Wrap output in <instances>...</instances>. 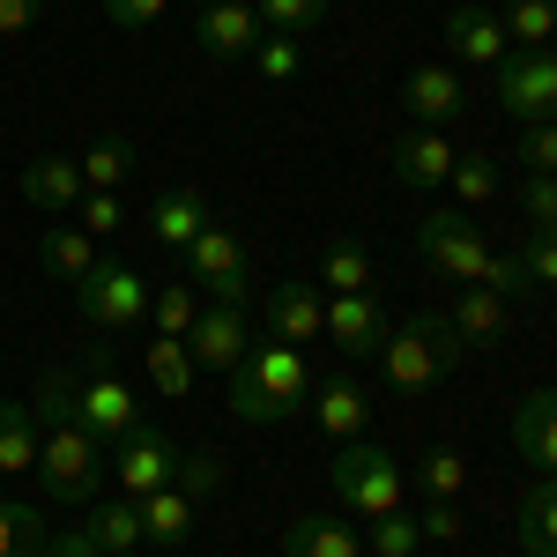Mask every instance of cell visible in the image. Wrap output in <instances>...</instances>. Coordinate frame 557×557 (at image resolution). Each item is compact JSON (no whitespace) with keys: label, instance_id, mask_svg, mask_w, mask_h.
<instances>
[{"label":"cell","instance_id":"b9f144b4","mask_svg":"<svg viewBox=\"0 0 557 557\" xmlns=\"http://www.w3.org/2000/svg\"><path fill=\"white\" fill-rule=\"evenodd\" d=\"M461 201H491L498 194V164L491 157H454V178H446Z\"/></svg>","mask_w":557,"mask_h":557},{"label":"cell","instance_id":"1f68e13d","mask_svg":"<svg viewBox=\"0 0 557 557\" xmlns=\"http://www.w3.org/2000/svg\"><path fill=\"white\" fill-rule=\"evenodd\" d=\"M320 290H327V298L372 290V253H364L357 238H327V253H320Z\"/></svg>","mask_w":557,"mask_h":557},{"label":"cell","instance_id":"7a4b0ae2","mask_svg":"<svg viewBox=\"0 0 557 557\" xmlns=\"http://www.w3.org/2000/svg\"><path fill=\"white\" fill-rule=\"evenodd\" d=\"M461 357H469V343L454 335V320H446V312H409L401 327H386L380 372H386L394 394H431V386L446 380Z\"/></svg>","mask_w":557,"mask_h":557},{"label":"cell","instance_id":"30bf717a","mask_svg":"<svg viewBox=\"0 0 557 557\" xmlns=\"http://www.w3.org/2000/svg\"><path fill=\"white\" fill-rule=\"evenodd\" d=\"M112 475H120V498H149L178 475V446L157 424H134L120 446H112Z\"/></svg>","mask_w":557,"mask_h":557},{"label":"cell","instance_id":"f1b7e54d","mask_svg":"<svg viewBox=\"0 0 557 557\" xmlns=\"http://www.w3.org/2000/svg\"><path fill=\"white\" fill-rule=\"evenodd\" d=\"M201 290H194V283H157V290H149V327H157V335H172V343H186V335H194V320H201Z\"/></svg>","mask_w":557,"mask_h":557},{"label":"cell","instance_id":"603a6c76","mask_svg":"<svg viewBox=\"0 0 557 557\" xmlns=\"http://www.w3.org/2000/svg\"><path fill=\"white\" fill-rule=\"evenodd\" d=\"M283 550H290V557H364V543H357V528H349V520L298 513L290 528H283Z\"/></svg>","mask_w":557,"mask_h":557},{"label":"cell","instance_id":"44dd1931","mask_svg":"<svg viewBox=\"0 0 557 557\" xmlns=\"http://www.w3.org/2000/svg\"><path fill=\"white\" fill-rule=\"evenodd\" d=\"M513 446L543 475H557V386H535V394L513 409Z\"/></svg>","mask_w":557,"mask_h":557},{"label":"cell","instance_id":"9a60e30c","mask_svg":"<svg viewBox=\"0 0 557 557\" xmlns=\"http://www.w3.org/2000/svg\"><path fill=\"white\" fill-rule=\"evenodd\" d=\"M454 157H461V149H454L446 127H409L386 149V164H394L401 186H446V178H454Z\"/></svg>","mask_w":557,"mask_h":557},{"label":"cell","instance_id":"4fadbf2b","mask_svg":"<svg viewBox=\"0 0 557 557\" xmlns=\"http://www.w3.org/2000/svg\"><path fill=\"white\" fill-rule=\"evenodd\" d=\"M209 223L215 215H209V194H201V186H164V194L149 201V223H141V231H149L164 253H186Z\"/></svg>","mask_w":557,"mask_h":557},{"label":"cell","instance_id":"f35d334b","mask_svg":"<svg viewBox=\"0 0 557 557\" xmlns=\"http://www.w3.org/2000/svg\"><path fill=\"white\" fill-rule=\"evenodd\" d=\"M253 15L268 23V30H290V38H298L305 23H320V15H327V0H253Z\"/></svg>","mask_w":557,"mask_h":557},{"label":"cell","instance_id":"d590c367","mask_svg":"<svg viewBox=\"0 0 557 557\" xmlns=\"http://www.w3.org/2000/svg\"><path fill=\"white\" fill-rule=\"evenodd\" d=\"M253 67H260V83H298L305 45L290 38V30H260V45H253Z\"/></svg>","mask_w":557,"mask_h":557},{"label":"cell","instance_id":"836d02e7","mask_svg":"<svg viewBox=\"0 0 557 557\" xmlns=\"http://www.w3.org/2000/svg\"><path fill=\"white\" fill-rule=\"evenodd\" d=\"M506 38L520 45V52H535V45H550L557 38V0H506Z\"/></svg>","mask_w":557,"mask_h":557},{"label":"cell","instance_id":"816d5d0a","mask_svg":"<svg viewBox=\"0 0 557 557\" xmlns=\"http://www.w3.org/2000/svg\"><path fill=\"white\" fill-rule=\"evenodd\" d=\"M120 557H134V550H120Z\"/></svg>","mask_w":557,"mask_h":557},{"label":"cell","instance_id":"8fae6325","mask_svg":"<svg viewBox=\"0 0 557 557\" xmlns=\"http://www.w3.org/2000/svg\"><path fill=\"white\" fill-rule=\"evenodd\" d=\"M186 349H194V364L201 372H238V357L253 349V327H246V305H201V320H194V335H186Z\"/></svg>","mask_w":557,"mask_h":557},{"label":"cell","instance_id":"bcb514c9","mask_svg":"<svg viewBox=\"0 0 557 557\" xmlns=\"http://www.w3.org/2000/svg\"><path fill=\"white\" fill-rule=\"evenodd\" d=\"M520 164H528V172H557V120L520 127Z\"/></svg>","mask_w":557,"mask_h":557},{"label":"cell","instance_id":"6da1fadb","mask_svg":"<svg viewBox=\"0 0 557 557\" xmlns=\"http://www.w3.org/2000/svg\"><path fill=\"white\" fill-rule=\"evenodd\" d=\"M305 401H312V364H305L298 343H253L238 357V372H231V409L246 417V424H283V417H298Z\"/></svg>","mask_w":557,"mask_h":557},{"label":"cell","instance_id":"ba28073f","mask_svg":"<svg viewBox=\"0 0 557 557\" xmlns=\"http://www.w3.org/2000/svg\"><path fill=\"white\" fill-rule=\"evenodd\" d=\"M498 112L520 120V127H535V120H557V52L550 45H535V52H506L498 67Z\"/></svg>","mask_w":557,"mask_h":557},{"label":"cell","instance_id":"7c38bea8","mask_svg":"<svg viewBox=\"0 0 557 557\" xmlns=\"http://www.w3.org/2000/svg\"><path fill=\"white\" fill-rule=\"evenodd\" d=\"M268 335L275 343H320L327 335V290L320 283H275L268 290Z\"/></svg>","mask_w":557,"mask_h":557},{"label":"cell","instance_id":"ffe728a7","mask_svg":"<svg viewBox=\"0 0 557 557\" xmlns=\"http://www.w3.org/2000/svg\"><path fill=\"white\" fill-rule=\"evenodd\" d=\"M446 45H454V60H469V67H498L513 38H506V23L491 15V8H454L446 15Z\"/></svg>","mask_w":557,"mask_h":557},{"label":"cell","instance_id":"484cf974","mask_svg":"<svg viewBox=\"0 0 557 557\" xmlns=\"http://www.w3.org/2000/svg\"><path fill=\"white\" fill-rule=\"evenodd\" d=\"M141 506V543H186L194 535V498L178 491V483H164V491H149V498H134Z\"/></svg>","mask_w":557,"mask_h":557},{"label":"cell","instance_id":"681fc988","mask_svg":"<svg viewBox=\"0 0 557 557\" xmlns=\"http://www.w3.org/2000/svg\"><path fill=\"white\" fill-rule=\"evenodd\" d=\"M45 557H104V550L89 543V528H67V535H52V543H45Z\"/></svg>","mask_w":557,"mask_h":557},{"label":"cell","instance_id":"c3c4849f","mask_svg":"<svg viewBox=\"0 0 557 557\" xmlns=\"http://www.w3.org/2000/svg\"><path fill=\"white\" fill-rule=\"evenodd\" d=\"M38 15H45V0H0V38H23Z\"/></svg>","mask_w":557,"mask_h":557},{"label":"cell","instance_id":"2e32d148","mask_svg":"<svg viewBox=\"0 0 557 557\" xmlns=\"http://www.w3.org/2000/svg\"><path fill=\"white\" fill-rule=\"evenodd\" d=\"M401 104H409V120H417V127H454V120L469 112V83H461L454 67H409Z\"/></svg>","mask_w":557,"mask_h":557},{"label":"cell","instance_id":"f546056e","mask_svg":"<svg viewBox=\"0 0 557 557\" xmlns=\"http://www.w3.org/2000/svg\"><path fill=\"white\" fill-rule=\"evenodd\" d=\"M89 543L104 557H120V550H141V506L134 498H104V506H89Z\"/></svg>","mask_w":557,"mask_h":557},{"label":"cell","instance_id":"f6af8a7d","mask_svg":"<svg viewBox=\"0 0 557 557\" xmlns=\"http://www.w3.org/2000/svg\"><path fill=\"white\" fill-rule=\"evenodd\" d=\"M417 535H424V543H461V506H454V498H424Z\"/></svg>","mask_w":557,"mask_h":557},{"label":"cell","instance_id":"7402d4cb","mask_svg":"<svg viewBox=\"0 0 557 557\" xmlns=\"http://www.w3.org/2000/svg\"><path fill=\"white\" fill-rule=\"evenodd\" d=\"M446 320H454V335H461L469 349H498V343H506V327H513V305L498 298V290H483V283H469L461 305H454Z\"/></svg>","mask_w":557,"mask_h":557},{"label":"cell","instance_id":"52a82bcc","mask_svg":"<svg viewBox=\"0 0 557 557\" xmlns=\"http://www.w3.org/2000/svg\"><path fill=\"white\" fill-rule=\"evenodd\" d=\"M75 417H83L104 446H120V438L141 424V401H134V386L112 372V357H104V349H89V364L75 372Z\"/></svg>","mask_w":557,"mask_h":557},{"label":"cell","instance_id":"5bb4252c","mask_svg":"<svg viewBox=\"0 0 557 557\" xmlns=\"http://www.w3.org/2000/svg\"><path fill=\"white\" fill-rule=\"evenodd\" d=\"M260 30H268V23L253 15V0H209L201 23H194V38H201L209 60H253Z\"/></svg>","mask_w":557,"mask_h":557},{"label":"cell","instance_id":"5b68a950","mask_svg":"<svg viewBox=\"0 0 557 557\" xmlns=\"http://www.w3.org/2000/svg\"><path fill=\"white\" fill-rule=\"evenodd\" d=\"M149 275H134L127 260H97L83 283H75V312H83V327H97V335H127V327H141L149 320Z\"/></svg>","mask_w":557,"mask_h":557},{"label":"cell","instance_id":"4dcf8cb0","mask_svg":"<svg viewBox=\"0 0 557 557\" xmlns=\"http://www.w3.org/2000/svg\"><path fill=\"white\" fill-rule=\"evenodd\" d=\"M75 164H83V186H97V194H120V186H127V172H134V141H127V134H97Z\"/></svg>","mask_w":557,"mask_h":557},{"label":"cell","instance_id":"ac0fdd59","mask_svg":"<svg viewBox=\"0 0 557 557\" xmlns=\"http://www.w3.org/2000/svg\"><path fill=\"white\" fill-rule=\"evenodd\" d=\"M305 409H312V424L327 431L335 446H343V438H364V424H372V401H364L357 380H312V401H305Z\"/></svg>","mask_w":557,"mask_h":557},{"label":"cell","instance_id":"8d00e7d4","mask_svg":"<svg viewBox=\"0 0 557 557\" xmlns=\"http://www.w3.org/2000/svg\"><path fill=\"white\" fill-rule=\"evenodd\" d=\"M417 543H424V535H417V513L401 506V513L372 520V543H364V550H372V557H417Z\"/></svg>","mask_w":557,"mask_h":557},{"label":"cell","instance_id":"74e56055","mask_svg":"<svg viewBox=\"0 0 557 557\" xmlns=\"http://www.w3.org/2000/svg\"><path fill=\"white\" fill-rule=\"evenodd\" d=\"M186 498H201V491H215L223 483V454L215 446H194V454H178V475H172Z\"/></svg>","mask_w":557,"mask_h":557},{"label":"cell","instance_id":"7bdbcfd3","mask_svg":"<svg viewBox=\"0 0 557 557\" xmlns=\"http://www.w3.org/2000/svg\"><path fill=\"white\" fill-rule=\"evenodd\" d=\"M520 268H528V283H535V290H557V231H528Z\"/></svg>","mask_w":557,"mask_h":557},{"label":"cell","instance_id":"277c9868","mask_svg":"<svg viewBox=\"0 0 557 557\" xmlns=\"http://www.w3.org/2000/svg\"><path fill=\"white\" fill-rule=\"evenodd\" d=\"M327 483H335V498H343L349 513H364V520L409 506V469L386 446H372V438H343L335 461H327Z\"/></svg>","mask_w":557,"mask_h":557},{"label":"cell","instance_id":"60d3db41","mask_svg":"<svg viewBox=\"0 0 557 557\" xmlns=\"http://www.w3.org/2000/svg\"><path fill=\"white\" fill-rule=\"evenodd\" d=\"M120 223H127V215H120V194H97V186H89L83 201H75V231H89V238H112Z\"/></svg>","mask_w":557,"mask_h":557},{"label":"cell","instance_id":"3957f363","mask_svg":"<svg viewBox=\"0 0 557 557\" xmlns=\"http://www.w3.org/2000/svg\"><path fill=\"white\" fill-rule=\"evenodd\" d=\"M38 483L52 506H89L97 498V483H104V469H112V446L97 438V431L83 424V417H60V424H38Z\"/></svg>","mask_w":557,"mask_h":557},{"label":"cell","instance_id":"f907efd6","mask_svg":"<svg viewBox=\"0 0 557 557\" xmlns=\"http://www.w3.org/2000/svg\"><path fill=\"white\" fill-rule=\"evenodd\" d=\"M194 8H209V0H194Z\"/></svg>","mask_w":557,"mask_h":557},{"label":"cell","instance_id":"9c48e42d","mask_svg":"<svg viewBox=\"0 0 557 557\" xmlns=\"http://www.w3.org/2000/svg\"><path fill=\"white\" fill-rule=\"evenodd\" d=\"M417 246H424V260L446 275V283H483V268H491V246H483V231H475L461 209H431L424 223H417Z\"/></svg>","mask_w":557,"mask_h":557},{"label":"cell","instance_id":"d6a6232c","mask_svg":"<svg viewBox=\"0 0 557 557\" xmlns=\"http://www.w3.org/2000/svg\"><path fill=\"white\" fill-rule=\"evenodd\" d=\"M45 543H52V528H45L38 506L0 498V557H45Z\"/></svg>","mask_w":557,"mask_h":557},{"label":"cell","instance_id":"8992f818","mask_svg":"<svg viewBox=\"0 0 557 557\" xmlns=\"http://www.w3.org/2000/svg\"><path fill=\"white\" fill-rule=\"evenodd\" d=\"M186 283L201 290L209 305H253V268H246V246L238 231L209 223L194 246H186Z\"/></svg>","mask_w":557,"mask_h":557},{"label":"cell","instance_id":"4316f807","mask_svg":"<svg viewBox=\"0 0 557 557\" xmlns=\"http://www.w3.org/2000/svg\"><path fill=\"white\" fill-rule=\"evenodd\" d=\"M38 409L30 401H0V475H30L38 469Z\"/></svg>","mask_w":557,"mask_h":557},{"label":"cell","instance_id":"e0dca14e","mask_svg":"<svg viewBox=\"0 0 557 557\" xmlns=\"http://www.w3.org/2000/svg\"><path fill=\"white\" fill-rule=\"evenodd\" d=\"M386 320L380 305H372V290H349V298H327V343L343 349V357H380L386 343Z\"/></svg>","mask_w":557,"mask_h":557},{"label":"cell","instance_id":"83f0119b","mask_svg":"<svg viewBox=\"0 0 557 557\" xmlns=\"http://www.w3.org/2000/svg\"><path fill=\"white\" fill-rule=\"evenodd\" d=\"M513 543L528 557H557V475H543L528 498H520V528H513Z\"/></svg>","mask_w":557,"mask_h":557},{"label":"cell","instance_id":"cb8c5ba5","mask_svg":"<svg viewBox=\"0 0 557 557\" xmlns=\"http://www.w3.org/2000/svg\"><path fill=\"white\" fill-rule=\"evenodd\" d=\"M38 260H45V275H52V283H83L89 268H97V238H89V231H75V223H52V231H45L38 238Z\"/></svg>","mask_w":557,"mask_h":557},{"label":"cell","instance_id":"d6986e66","mask_svg":"<svg viewBox=\"0 0 557 557\" xmlns=\"http://www.w3.org/2000/svg\"><path fill=\"white\" fill-rule=\"evenodd\" d=\"M89 186H83V164L75 157H30L23 164V201L45 215H75V201H83Z\"/></svg>","mask_w":557,"mask_h":557},{"label":"cell","instance_id":"e575fe53","mask_svg":"<svg viewBox=\"0 0 557 557\" xmlns=\"http://www.w3.org/2000/svg\"><path fill=\"white\" fill-rule=\"evenodd\" d=\"M461 483H469V461H461L454 446L417 454V491H424V498H461Z\"/></svg>","mask_w":557,"mask_h":557},{"label":"cell","instance_id":"7dc6e473","mask_svg":"<svg viewBox=\"0 0 557 557\" xmlns=\"http://www.w3.org/2000/svg\"><path fill=\"white\" fill-rule=\"evenodd\" d=\"M164 8H172V0H104V15H112L120 30H149Z\"/></svg>","mask_w":557,"mask_h":557},{"label":"cell","instance_id":"ee69618b","mask_svg":"<svg viewBox=\"0 0 557 557\" xmlns=\"http://www.w3.org/2000/svg\"><path fill=\"white\" fill-rule=\"evenodd\" d=\"M483 290H498V298L513 305V298H528L535 283H528V268H520V253H491V268H483Z\"/></svg>","mask_w":557,"mask_h":557},{"label":"cell","instance_id":"d4e9b609","mask_svg":"<svg viewBox=\"0 0 557 557\" xmlns=\"http://www.w3.org/2000/svg\"><path fill=\"white\" fill-rule=\"evenodd\" d=\"M141 372H149V386H157L164 401H186V394H194V380H201L194 349H186V343H172V335L141 343Z\"/></svg>","mask_w":557,"mask_h":557},{"label":"cell","instance_id":"ab89813d","mask_svg":"<svg viewBox=\"0 0 557 557\" xmlns=\"http://www.w3.org/2000/svg\"><path fill=\"white\" fill-rule=\"evenodd\" d=\"M520 209H528V231H557V172H528Z\"/></svg>","mask_w":557,"mask_h":557}]
</instances>
